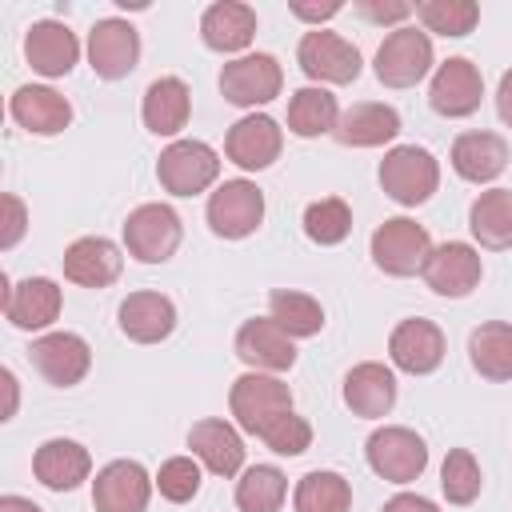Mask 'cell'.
Listing matches in <instances>:
<instances>
[{
	"instance_id": "36",
	"label": "cell",
	"mask_w": 512,
	"mask_h": 512,
	"mask_svg": "<svg viewBox=\"0 0 512 512\" xmlns=\"http://www.w3.org/2000/svg\"><path fill=\"white\" fill-rule=\"evenodd\" d=\"M284 496H288V480L272 464H252L236 480V508L240 512H280Z\"/></svg>"
},
{
	"instance_id": "4",
	"label": "cell",
	"mask_w": 512,
	"mask_h": 512,
	"mask_svg": "<svg viewBox=\"0 0 512 512\" xmlns=\"http://www.w3.org/2000/svg\"><path fill=\"white\" fill-rule=\"evenodd\" d=\"M368 468L388 484H412L428 468V448L412 428L384 424L368 436Z\"/></svg>"
},
{
	"instance_id": "43",
	"label": "cell",
	"mask_w": 512,
	"mask_h": 512,
	"mask_svg": "<svg viewBox=\"0 0 512 512\" xmlns=\"http://www.w3.org/2000/svg\"><path fill=\"white\" fill-rule=\"evenodd\" d=\"M356 12H360L364 20H376V24H396V20H404V16H412L416 8H412V4H404V0H392V4H376V0H360V4H356Z\"/></svg>"
},
{
	"instance_id": "31",
	"label": "cell",
	"mask_w": 512,
	"mask_h": 512,
	"mask_svg": "<svg viewBox=\"0 0 512 512\" xmlns=\"http://www.w3.org/2000/svg\"><path fill=\"white\" fill-rule=\"evenodd\" d=\"M468 228L492 252L512 248V188H488V192H480L472 200V208H468Z\"/></svg>"
},
{
	"instance_id": "1",
	"label": "cell",
	"mask_w": 512,
	"mask_h": 512,
	"mask_svg": "<svg viewBox=\"0 0 512 512\" xmlns=\"http://www.w3.org/2000/svg\"><path fill=\"white\" fill-rule=\"evenodd\" d=\"M440 184V164L428 148L420 144H396L392 152H384L380 160V188L404 204V208H416L424 204Z\"/></svg>"
},
{
	"instance_id": "2",
	"label": "cell",
	"mask_w": 512,
	"mask_h": 512,
	"mask_svg": "<svg viewBox=\"0 0 512 512\" xmlns=\"http://www.w3.org/2000/svg\"><path fill=\"white\" fill-rule=\"evenodd\" d=\"M228 404H232V416L244 432L252 436H264L276 420H284L292 412V392L284 380L268 376V372H244L232 392H228Z\"/></svg>"
},
{
	"instance_id": "19",
	"label": "cell",
	"mask_w": 512,
	"mask_h": 512,
	"mask_svg": "<svg viewBox=\"0 0 512 512\" xmlns=\"http://www.w3.org/2000/svg\"><path fill=\"white\" fill-rule=\"evenodd\" d=\"M24 60L40 76H68L80 60V40L60 20H36L24 36Z\"/></svg>"
},
{
	"instance_id": "20",
	"label": "cell",
	"mask_w": 512,
	"mask_h": 512,
	"mask_svg": "<svg viewBox=\"0 0 512 512\" xmlns=\"http://www.w3.org/2000/svg\"><path fill=\"white\" fill-rule=\"evenodd\" d=\"M8 112L24 132H36V136H56V132H64L72 124V104L48 84L16 88L12 100H8Z\"/></svg>"
},
{
	"instance_id": "37",
	"label": "cell",
	"mask_w": 512,
	"mask_h": 512,
	"mask_svg": "<svg viewBox=\"0 0 512 512\" xmlns=\"http://www.w3.org/2000/svg\"><path fill=\"white\" fill-rule=\"evenodd\" d=\"M352 232V208L340 200V196H324V200H312L304 208V236L320 248H332L340 244L344 236Z\"/></svg>"
},
{
	"instance_id": "34",
	"label": "cell",
	"mask_w": 512,
	"mask_h": 512,
	"mask_svg": "<svg viewBox=\"0 0 512 512\" xmlns=\"http://www.w3.org/2000/svg\"><path fill=\"white\" fill-rule=\"evenodd\" d=\"M296 512H348L352 508V484L340 472H308L300 476L292 492Z\"/></svg>"
},
{
	"instance_id": "27",
	"label": "cell",
	"mask_w": 512,
	"mask_h": 512,
	"mask_svg": "<svg viewBox=\"0 0 512 512\" xmlns=\"http://www.w3.org/2000/svg\"><path fill=\"white\" fill-rule=\"evenodd\" d=\"M344 404L364 416V420H376V416H388L392 404H396V376L392 368L376 364V360H364L356 364L348 376H344Z\"/></svg>"
},
{
	"instance_id": "26",
	"label": "cell",
	"mask_w": 512,
	"mask_h": 512,
	"mask_svg": "<svg viewBox=\"0 0 512 512\" xmlns=\"http://www.w3.org/2000/svg\"><path fill=\"white\" fill-rule=\"evenodd\" d=\"M188 448H192V452L204 460V468L216 472V476H236V472L244 468V440H240V432H236L228 420H216V416L196 420V424L188 428Z\"/></svg>"
},
{
	"instance_id": "44",
	"label": "cell",
	"mask_w": 512,
	"mask_h": 512,
	"mask_svg": "<svg viewBox=\"0 0 512 512\" xmlns=\"http://www.w3.org/2000/svg\"><path fill=\"white\" fill-rule=\"evenodd\" d=\"M384 512H440L428 496H416V492H400V496H392L388 504H384Z\"/></svg>"
},
{
	"instance_id": "21",
	"label": "cell",
	"mask_w": 512,
	"mask_h": 512,
	"mask_svg": "<svg viewBox=\"0 0 512 512\" xmlns=\"http://www.w3.org/2000/svg\"><path fill=\"white\" fill-rule=\"evenodd\" d=\"M4 316L24 328V332H40L60 316V284L48 276H28L20 284L4 288Z\"/></svg>"
},
{
	"instance_id": "18",
	"label": "cell",
	"mask_w": 512,
	"mask_h": 512,
	"mask_svg": "<svg viewBox=\"0 0 512 512\" xmlns=\"http://www.w3.org/2000/svg\"><path fill=\"white\" fill-rule=\"evenodd\" d=\"M236 356L252 372H288L296 364L292 336L268 316V320H244L236 332Z\"/></svg>"
},
{
	"instance_id": "3",
	"label": "cell",
	"mask_w": 512,
	"mask_h": 512,
	"mask_svg": "<svg viewBox=\"0 0 512 512\" xmlns=\"http://www.w3.org/2000/svg\"><path fill=\"white\" fill-rule=\"evenodd\" d=\"M432 256V236L408 216H392L372 232V260L388 276H416Z\"/></svg>"
},
{
	"instance_id": "47",
	"label": "cell",
	"mask_w": 512,
	"mask_h": 512,
	"mask_svg": "<svg viewBox=\"0 0 512 512\" xmlns=\"http://www.w3.org/2000/svg\"><path fill=\"white\" fill-rule=\"evenodd\" d=\"M0 512H40V504H32L24 496H0Z\"/></svg>"
},
{
	"instance_id": "9",
	"label": "cell",
	"mask_w": 512,
	"mask_h": 512,
	"mask_svg": "<svg viewBox=\"0 0 512 512\" xmlns=\"http://www.w3.org/2000/svg\"><path fill=\"white\" fill-rule=\"evenodd\" d=\"M264 220V192L252 180H224L208 196V228L224 240H244Z\"/></svg>"
},
{
	"instance_id": "11",
	"label": "cell",
	"mask_w": 512,
	"mask_h": 512,
	"mask_svg": "<svg viewBox=\"0 0 512 512\" xmlns=\"http://www.w3.org/2000/svg\"><path fill=\"white\" fill-rule=\"evenodd\" d=\"M28 360L36 364V372L52 384V388H72L88 376L92 368V348L84 336L76 332H48L40 340H32Z\"/></svg>"
},
{
	"instance_id": "10",
	"label": "cell",
	"mask_w": 512,
	"mask_h": 512,
	"mask_svg": "<svg viewBox=\"0 0 512 512\" xmlns=\"http://www.w3.org/2000/svg\"><path fill=\"white\" fill-rule=\"evenodd\" d=\"M296 60H300L304 76L320 80V84H352L360 76V48L348 44L344 36L328 32V28L304 32V40L296 48Z\"/></svg>"
},
{
	"instance_id": "46",
	"label": "cell",
	"mask_w": 512,
	"mask_h": 512,
	"mask_svg": "<svg viewBox=\"0 0 512 512\" xmlns=\"http://www.w3.org/2000/svg\"><path fill=\"white\" fill-rule=\"evenodd\" d=\"M496 112H500V120L512 128V72L500 76V88H496Z\"/></svg>"
},
{
	"instance_id": "42",
	"label": "cell",
	"mask_w": 512,
	"mask_h": 512,
	"mask_svg": "<svg viewBox=\"0 0 512 512\" xmlns=\"http://www.w3.org/2000/svg\"><path fill=\"white\" fill-rule=\"evenodd\" d=\"M24 228H28V212H24V200L20 196H4V228H0V248L8 252V248H16V240L24 236Z\"/></svg>"
},
{
	"instance_id": "35",
	"label": "cell",
	"mask_w": 512,
	"mask_h": 512,
	"mask_svg": "<svg viewBox=\"0 0 512 512\" xmlns=\"http://www.w3.org/2000/svg\"><path fill=\"white\" fill-rule=\"evenodd\" d=\"M268 312H272V320H276L292 340H296V336H316V332L324 328V308H320V300H312L308 292L272 288Z\"/></svg>"
},
{
	"instance_id": "41",
	"label": "cell",
	"mask_w": 512,
	"mask_h": 512,
	"mask_svg": "<svg viewBox=\"0 0 512 512\" xmlns=\"http://www.w3.org/2000/svg\"><path fill=\"white\" fill-rule=\"evenodd\" d=\"M260 440H264L272 452H280V456H300V452L312 444V424H308L304 416L288 412V416H284V420H276Z\"/></svg>"
},
{
	"instance_id": "39",
	"label": "cell",
	"mask_w": 512,
	"mask_h": 512,
	"mask_svg": "<svg viewBox=\"0 0 512 512\" xmlns=\"http://www.w3.org/2000/svg\"><path fill=\"white\" fill-rule=\"evenodd\" d=\"M480 484H484V476H480L476 456L468 448H452L440 468V488H444L448 504H472L480 496Z\"/></svg>"
},
{
	"instance_id": "29",
	"label": "cell",
	"mask_w": 512,
	"mask_h": 512,
	"mask_svg": "<svg viewBox=\"0 0 512 512\" xmlns=\"http://www.w3.org/2000/svg\"><path fill=\"white\" fill-rule=\"evenodd\" d=\"M452 168L460 180L488 184L508 168V144L496 132H464L452 144Z\"/></svg>"
},
{
	"instance_id": "8",
	"label": "cell",
	"mask_w": 512,
	"mask_h": 512,
	"mask_svg": "<svg viewBox=\"0 0 512 512\" xmlns=\"http://www.w3.org/2000/svg\"><path fill=\"white\" fill-rule=\"evenodd\" d=\"M280 84H284V72L276 64V56H268V52L236 56L220 72V92L236 108H256V104L276 100L280 96Z\"/></svg>"
},
{
	"instance_id": "28",
	"label": "cell",
	"mask_w": 512,
	"mask_h": 512,
	"mask_svg": "<svg viewBox=\"0 0 512 512\" xmlns=\"http://www.w3.org/2000/svg\"><path fill=\"white\" fill-rule=\"evenodd\" d=\"M200 36L212 52H244L256 36V12L240 0H216L200 16Z\"/></svg>"
},
{
	"instance_id": "15",
	"label": "cell",
	"mask_w": 512,
	"mask_h": 512,
	"mask_svg": "<svg viewBox=\"0 0 512 512\" xmlns=\"http://www.w3.org/2000/svg\"><path fill=\"white\" fill-rule=\"evenodd\" d=\"M420 276H424V284H428L436 296L460 300V296H468V292L480 284L484 264H480V252H476L472 244L448 240V244L432 248V256H428V264H424Z\"/></svg>"
},
{
	"instance_id": "32",
	"label": "cell",
	"mask_w": 512,
	"mask_h": 512,
	"mask_svg": "<svg viewBox=\"0 0 512 512\" xmlns=\"http://www.w3.org/2000/svg\"><path fill=\"white\" fill-rule=\"evenodd\" d=\"M468 360L484 380H512V324L488 320L468 336Z\"/></svg>"
},
{
	"instance_id": "5",
	"label": "cell",
	"mask_w": 512,
	"mask_h": 512,
	"mask_svg": "<svg viewBox=\"0 0 512 512\" xmlns=\"http://www.w3.org/2000/svg\"><path fill=\"white\" fill-rule=\"evenodd\" d=\"M160 188L172 196H196L220 176V156L204 140H172L156 160Z\"/></svg>"
},
{
	"instance_id": "48",
	"label": "cell",
	"mask_w": 512,
	"mask_h": 512,
	"mask_svg": "<svg viewBox=\"0 0 512 512\" xmlns=\"http://www.w3.org/2000/svg\"><path fill=\"white\" fill-rule=\"evenodd\" d=\"M0 380H4V388H8V408H4V420H8V416L16 412V376L4 368V372H0Z\"/></svg>"
},
{
	"instance_id": "22",
	"label": "cell",
	"mask_w": 512,
	"mask_h": 512,
	"mask_svg": "<svg viewBox=\"0 0 512 512\" xmlns=\"http://www.w3.org/2000/svg\"><path fill=\"white\" fill-rule=\"evenodd\" d=\"M124 268V256L104 236H80L64 248V276L80 288H108Z\"/></svg>"
},
{
	"instance_id": "12",
	"label": "cell",
	"mask_w": 512,
	"mask_h": 512,
	"mask_svg": "<svg viewBox=\"0 0 512 512\" xmlns=\"http://www.w3.org/2000/svg\"><path fill=\"white\" fill-rule=\"evenodd\" d=\"M140 60V36L128 20L108 16L96 20L88 32V64L100 80H124Z\"/></svg>"
},
{
	"instance_id": "14",
	"label": "cell",
	"mask_w": 512,
	"mask_h": 512,
	"mask_svg": "<svg viewBox=\"0 0 512 512\" xmlns=\"http://www.w3.org/2000/svg\"><path fill=\"white\" fill-rule=\"evenodd\" d=\"M152 476L136 460H112L92 480V504L96 512H144L152 496Z\"/></svg>"
},
{
	"instance_id": "25",
	"label": "cell",
	"mask_w": 512,
	"mask_h": 512,
	"mask_svg": "<svg viewBox=\"0 0 512 512\" xmlns=\"http://www.w3.org/2000/svg\"><path fill=\"white\" fill-rule=\"evenodd\" d=\"M32 472H36V480H40L44 488H52V492H72V488H80V484L88 480L92 456H88V448L76 444V440H44V444L36 448V456H32Z\"/></svg>"
},
{
	"instance_id": "40",
	"label": "cell",
	"mask_w": 512,
	"mask_h": 512,
	"mask_svg": "<svg viewBox=\"0 0 512 512\" xmlns=\"http://www.w3.org/2000/svg\"><path fill=\"white\" fill-rule=\"evenodd\" d=\"M156 488H160L164 500L188 504V500L200 492V464H196L192 456H172V460H164L160 472H156Z\"/></svg>"
},
{
	"instance_id": "33",
	"label": "cell",
	"mask_w": 512,
	"mask_h": 512,
	"mask_svg": "<svg viewBox=\"0 0 512 512\" xmlns=\"http://www.w3.org/2000/svg\"><path fill=\"white\" fill-rule=\"evenodd\" d=\"M336 120H340V104H336V96L328 88L308 84V88L292 92V100H288V128L296 136H304V140L324 136V132L336 128Z\"/></svg>"
},
{
	"instance_id": "6",
	"label": "cell",
	"mask_w": 512,
	"mask_h": 512,
	"mask_svg": "<svg viewBox=\"0 0 512 512\" xmlns=\"http://www.w3.org/2000/svg\"><path fill=\"white\" fill-rule=\"evenodd\" d=\"M432 68V40L420 28H392L376 48V80L388 88H412Z\"/></svg>"
},
{
	"instance_id": "30",
	"label": "cell",
	"mask_w": 512,
	"mask_h": 512,
	"mask_svg": "<svg viewBox=\"0 0 512 512\" xmlns=\"http://www.w3.org/2000/svg\"><path fill=\"white\" fill-rule=\"evenodd\" d=\"M188 112H192V92L180 76H160V80L148 84L144 104H140V116H144L148 132L176 136L188 124Z\"/></svg>"
},
{
	"instance_id": "13",
	"label": "cell",
	"mask_w": 512,
	"mask_h": 512,
	"mask_svg": "<svg viewBox=\"0 0 512 512\" xmlns=\"http://www.w3.org/2000/svg\"><path fill=\"white\" fill-rule=\"evenodd\" d=\"M480 100H484V76L468 56H452L436 68L432 88H428V104L440 116H448V120L472 116L480 108Z\"/></svg>"
},
{
	"instance_id": "16",
	"label": "cell",
	"mask_w": 512,
	"mask_h": 512,
	"mask_svg": "<svg viewBox=\"0 0 512 512\" xmlns=\"http://www.w3.org/2000/svg\"><path fill=\"white\" fill-rule=\"evenodd\" d=\"M388 356L400 372H412V376H428L440 368L444 360V332L424 320V316H412V320H400L388 336Z\"/></svg>"
},
{
	"instance_id": "45",
	"label": "cell",
	"mask_w": 512,
	"mask_h": 512,
	"mask_svg": "<svg viewBox=\"0 0 512 512\" xmlns=\"http://www.w3.org/2000/svg\"><path fill=\"white\" fill-rule=\"evenodd\" d=\"M336 12H340V4H336V0H328V4H292V16L312 20V24H320V20L336 16Z\"/></svg>"
},
{
	"instance_id": "7",
	"label": "cell",
	"mask_w": 512,
	"mask_h": 512,
	"mask_svg": "<svg viewBox=\"0 0 512 512\" xmlns=\"http://www.w3.org/2000/svg\"><path fill=\"white\" fill-rule=\"evenodd\" d=\"M180 216L168 204H140L124 220V244L140 264H164L180 248Z\"/></svg>"
},
{
	"instance_id": "23",
	"label": "cell",
	"mask_w": 512,
	"mask_h": 512,
	"mask_svg": "<svg viewBox=\"0 0 512 512\" xmlns=\"http://www.w3.org/2000/svg\"><path fill=\"white\" fill-rule=\"evenodd\" d=\"M396 132H400V112L392 104H376V100L352 104L348 112H340V120L332 128V136L344 148H376V144L396 140Z\"/></svg>"
},
{
	"instance_id": "24",
	"label": "cell",
	"mask_w": 512,
	"mask_h": 512,
	"mask_svg": "<svg viewBox=\"0 0 512 512\" xmlns=\"http://www.w3.org/2000/svg\"><path fill=\"white\" fill-rule=\"evenodd\" d=\"M120 332L136 344H160L176 328V304L164 292H132L120 304Z\"/></svg>"
},
{
	"instance_id": "38",
	"label": "cell",
	"mask_w": 512,
	"mask_h": 512,
	"mask_svg": "<svg viewBox=\"0 0 512 512\" xmlns=\"http://www.w3.org/2000/svg\"><path fill=\"white\" fill-rule=\"evenodd\" d=\"M416 16L428 32H440V36H468L480 20V8L472 0H424L416 4Z\"/></svg>"
},
{
	"instance_id": "17",
	"label": "cell",
	"mask_w": 512,
	"mask_h": 512,
	"mask_svg": "<svg viewBox=\"0 0 512 512\" xmlns=\"http://www.w3.org/2000/svg\"><path fill=\"white\" fill-rule=\"evenodd\" d=\"M280 148H284V132H280V124H276L272 116H264V112H252V116L236 120V124L228 128V136H224L228 160H232L236 168H248V172L268 168V164L280 156Z\"/></svg>"
}]
</instances>
